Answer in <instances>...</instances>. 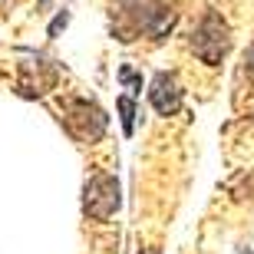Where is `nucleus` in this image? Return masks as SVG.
Wrapping results in <instances>:
<instances>
[{
    "mask_svg": "<svg viewBox=\"0 0 254 254\" xmlns=\"http://www.w3.org/2000/svg\"><path fill=\"white\" fill-rule=\"evenodd\" d=\"M248 254H251V251H248Z\"/></svg>",
    "mask_w": 254,
    "mask_h": 254,
    "instance_id": "nucleus-11",
    "label": "nucleus"
},
{
    "mask_svg": "<svg viewBox=\"0 0 254 254\" xmlns=\"http://www.w3.org/2000/svg\"><path fill=\"white\" fill-rule=\"evenodd\" d=\"M116 109H119V119H123V132L132 135V132H135V99H132V96H119Z\"/></svg>",
    "mask_w": 254,
    "mask_h": 254,
    "instance_id": "nucleus-5",
    "label": "nucleus"
},
{
    "mask_svg": "<svg viewBox=\"0 0 254 254\" xmlns=\"http://www.w3.org/2000/svg\"><path fill=\"white\" fill-rule=\"evenodd\" d=\"M40 3H50V0H40Z\"/></svg>",
    "mask_w": 254,
    "mask_h": 254,
    "instance_id": "nucleus-10",
    "label": "nucleus"
},
{
    "mask_svg": "<svg viewBox=\"0 0 254 254\" xmlns=\"http://www.w3.org/2000/svg\"><path fill=\"white\" fill-rule=\"evenodd\" d=\"M66 23H69V13H66V10H63V13H57V20L50 23V37H57V33H60V30L66 27Z\"/></svg>",
    "mask_w": 254,
    "mask_h": 254,
    "instance_id": "nucleus-7",
    "label": "nucleus"
},
{
    "mask_svg": "<svg viewBox=\"0 0 254 254\" xmlns=\"http://www.w3.org/2000/svg\"><path fill=\"white\" fill-rule=\"evenodd\" d=\"M142 254H162V251H159V248H145Z\"/></svg>",
    "mask_w": 254,
    "mask_h": 254,
    "instance_id": "nucleus-9",
    "label": "nucleus"
},
{
    "mask_svg": "<svg viewBox=\"0 0 254 254\" xmlns=\"http://www.w3.org/2000/svg\"><path fill=\"white\" fill-rule=\"evenodd\" d=\"M149 103L159 116H175L182 109V86L175 73H155L149 83Z\"/></svg>",
    "mask_w": 254,
    "mask_h": 254,
    "instance_id": "nucleus-3",
    "label": "nucleus"
},
{
    "mask_svg": "<svg viewBox=\"0 0 254 254\" xmlns=\"http://www.w3.org/2000/svg\"><path fill=\"white\" fill-rule=\"evenodd\" d=\"M228 47H231V30L221 17H218L215 10H205V17L198 20L195 33H191V50H195V57L208 66H218L225 60Z\"/></svg>",
    "mask_w": 254,
    "mask_h": 254,
    "instance_id": "nucleus-1",
    "label": "nucleus"
},
{
    "mask_svg": "<svg viewBox=\"0 0 254 254\" xmlns=\"http://www.w3.org/2000/svg\"><path fill=\"white\" fill-rule=\"evenodd\" d=\"M123 205V185L116 175L109 172H96L86 179V189H83V211L93 221H109V218L119 211Z\"/></svg>",
    "mask_w": 254,
    "mask_h": 254,
    "instance_id": "nucleus-2",
    "label": "nucleus"
},
{
    "mask_svg": "<svg viewBox=\"0 0 254 254\" xmlns=\"http://www.w3.org/2000/svg\"><path fill=\"white\" fill-rule=\"evenodd\" d=\"M119 79H123L126 89H132V93H142V76L132 69V66H119Z\"/></svg>",
    "mask_w": 254,
    "mask_h": 254,
    "instance_id": "nucleus-6",
    "label": "nucleus"
},
{
    "mask_svg": "<svg viewBox=\"0 0 254 254\" xmlns=\"http://www.w3.org/2000/svg\"><path fill=\"white\" fill-rule=\"evenodd\" d=\"M76 116H69V132H73L76 139H83V142H96L99 135L106 132V116L103 109H96L93 103H73Z\"/></svg>",
    "mask_w": 254,
    "mask_h": 254,
    "instance_id": "nucleus-4",
    "label": "nucleus"
},
{
    "mask_svg": "<svg viewBox=\"0 0 254 254\" xmlns=\"http://www.w3.org/2000/svg\"><path fill=\"white\" fill-rule=\"evenodd\" d=\"M245 63H248V66H245V69H248V79H251V83H254V47L248 50V57H245Z\"/></svg>",
    "mask_w": 254,
    "mask_h": 254,
    "instance_id": "nucleus-8",
    "label": "nucleus"
}]
</instances>
